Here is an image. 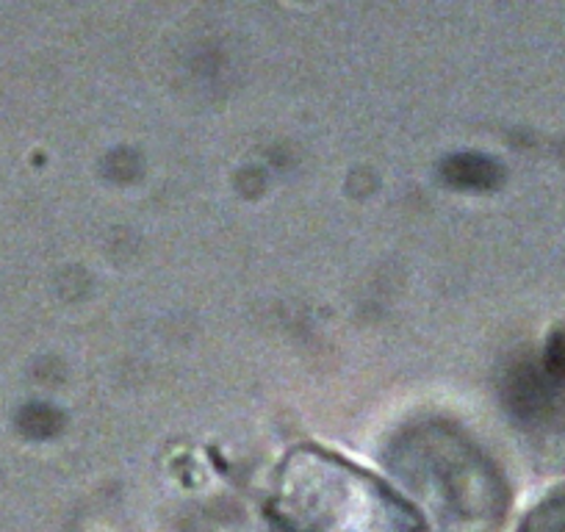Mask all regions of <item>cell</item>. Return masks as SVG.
Returning <instances> with one entry per match:
<instances>
[{
  "label": "cell",
  "instance_id": "obj_2",
  "mask_svg": "<svg viewBox=\"0 0 565 532\" xmlns=\"http://www.w3.org/2000/svg\"><path fill=\"white\" fill-rule=\"evenodd\" d=\"M524 532H565V502L541 510Z\"/></svg>",
  "mask_w": 565,
  "mask_h": 532
},
{
  "label": "cell",
  "instance_id": "obj_1",
  "mask_svg": "<svg viewBox=\"0 0 565 532\" xmlns=\"http://www.w3.org/2000/svg\"><path fill=\"white\" fill-rule=\"evenodd\" d=\"M444 175L460 189H488L499 181L497 164L482 156H455L444 164Z\"/></svg>",
  "mask_w": 565,
  "mask_h": 532
}]
</instances>
